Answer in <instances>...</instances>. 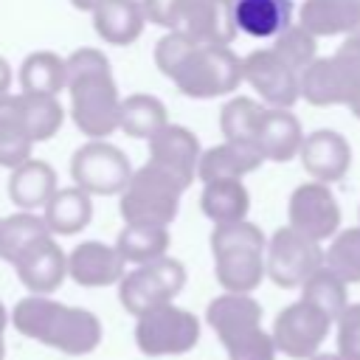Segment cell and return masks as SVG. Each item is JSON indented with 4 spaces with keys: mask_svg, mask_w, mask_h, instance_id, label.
I'll list each match as a JSON object with an SVG mask.
<instances>
[{
    "mask_svg": "<svg viewBox=\"0 0 360 360\" xmlns=\"http://www.w3.org/2000/svg\"><path fill=\"white\" fill-rule=\"evenodd\" d=\"M70 3H73L79 11H90V14H93V11H96V8H98L104 0H70Z\"/></svg>",
    "mask_w": 360,
    "mask_h": 360,
    "instance_id": "42",
    "label": "cell"
},
{
    "mask_svg": "<svg viewBox=\"0 0 360 360\" xmlns=\"http://www.w3.org/2000/svg\"><path fill=\"white\" fill-rule=\"evenodd\" d=\"M177 6H180V0H143V14H146L149 22H155V25L172 31Z\"/></svg>",
    "mask_w": 360,
    "mask_h": 360,
    "instance_id": "39",
    "label": "cell"
},
{
    "mask_svg": "<svg viewBox=\"0 0 360 360\" xmlns=\"http://www.w3.org/2000/svg\"><path fill=\"white\" fill-rule=\"evenodd\" d=\"M298 22L318 39L360 34V0H304Z\"/></svg>",
    "mask_w": 360,
    "mask_h": 360,
    "instance_id": "21",
    "label": "cell"
},
{
    "mask_svg": "<svg viewBox=\"0 0 360 360\" xmlns=\"http://www.w3.org/2000/svg\"><path fill=\"white\" fill-rule=\"evenodd\" d=\"M14 270H17L20 284L31 295H51L53 290L62 287V281L68 276V253L59 248V242L53 236H48L37 248H31L14 264Z\"/></svg>",
    "mask_w": 360,
    "mask_h": 360,
    "instance_id": "19",
    "label": "cell"
},
{
    "mask_svg": "<svg viewBox=\"0 0 360 360\" xmlns=\"http://www.w3.org/2000/svg\"><path fill=\"white\" fill-rule=\"evenodd\" d=\"M172 31L194 45H231L239 31L233 0H180Z\"/></svg>",
    "mask_w": 360,
    "mask_h": 360,
    "instance_id": "15",
    "label": "cell"
},
{
    "mask_svg": "<svg viewBox=\"0 0 360 360\" xmlns=\"http://www.w3.org/2000/svg\"><path fill=\"white\" fill-rule=\"evenodd\" d=\"M17 82L22 93H48L59 96L68 84V65L53 51H34L22 59L17 70Z\"/></svg>",
    "mask_w": 360,
    "mask_h": 360,
    "instance_id": "30",
    "label": "cell"
},
{
    "mask_svg": "<svg viewBox=\"0 0 360 360\" xmlns=\"http://www.w3.org/2000/svg\"><path fill=\"white\" fill-rule=\"evenodd\" d=\"M301 298L309 301L312 307H318L321 312H326L332 321L340 318V312L349 307V284L335 273L329 270L326 264L321 270H315L304 287H301Z\"/></svg>",
    "mask_w": 360,
    "mask_h": 360,
    "instance_id": "34",
    "label": "cell"
},
{
    "mask_svg": "<svg viewBox=\"0 0 360 360\" xmlns=\"http://www.w3.org/2000/svg\"><path fill=\"white\" fill-rule=\"evenodd\" d=\"M186 287V267L180 259L160 256L149 264H138L118 284V298L129 315H143L160 304H169Z\"/></svg>",
    "mask_w": 360,
    "mask_h": 360,
    "instance_id": "10",
    "label": "cell"
},
{
    "mask_svg": "<svg viewBox=\"0 0 360 360\" xmlns=\"http://www.w3.org/2000/svg\"><path fill=\"white\" fill-rule=\"evenodd\" d=\"M146 14H143V6L135 3V0H104L96 11H93V25H96V34L110 42V45H132L141 34H143V25H146Z\"/></svg>",
    "mask_w": 360,
    "mask_h": 360,
    "instance_id": "25",
    "label": "cell"
},
{
    "mask_svg": "<svg viewBox=\"0 0 360 360\" xmlns=\"http://www.w3.org/2000/svg\"><path fill=\"white\" fill-rule=\"evenodd\" d=\"M169 228L160 225H124L115 239V248L127 259V264H149L169 250Z\"/></svg>",
    "mask_w": 360,
    "mask_h": 360,
    "instance_id": "32",
    "label": "cell"
},
{
    "mask_svg": "<svg viewBox=\"0 0 360 360\" xmlns=\"http://www.w3.org/2000/svg\"><path fill=\"white\" fill-rule=\"evenodd\" d=\"M326 267L346 284H360V225L340 228L326 248Z\"/></svg>",
    "mask_w": 360,
    "mask_h": 360,
    "instance_id": "36",
    "label": "cell"
},
{
    "mask_svg": "<svg viewBox=\"0 0 360 360\" xmlns=\"http://www.w3.org/2000/svg\"><path fill=\"white\" fill-rule=\"evenodd\" d=\"M8 321H11V315L0 304V360H6V326H8Z\"/></svg>",
    "mask_w": 360,
    "mask_h": 360,
    "instance_id": "41",
    "label": "cell"
},
{
    "mask_svg": "<svg viewBox=\"0 0 360 360\" xmlns=\"http://www.w3.org/2000/svg\"><path fill=\"white\" fill-rule=\"evenodd\" d=\"M332 326H335V321L326 312H321L309 301L298 298L295 304H287L276 315L270 332H273L276 349L281 354H287L290 360H309L321 352Z\"/></svg>",
    "mask_w": 360,
    "mask_h": 360,
    "instance_id": "12",
    "label": "cell"
},
{
    "mask_svg": "<svg viewBox=\"0 0 360 360\" xmlns=\"http://www.w3.org/2000/svg\"><path fill=\"white\" fill-rule=\"evenodd\" d=\"M0 231H3V219H0Z\"/></svg>",
    "mask_w": 360,
    "mask_h": 360,
    "instance_id": "46",
    "label": "cell"
},
{
    "mask_svg": "<svg viewBox=\"0 0 360 360\" xmlns=\"http://www.w3.org/2000/svg\"><path fill=\"white\" fill-rule=\"evenodd\" d=\"M326 264V250L321 242L295 231L292 225H281L267 239V278L281 290L304 287V281Z\"/></svg>",
    "mask_w": 360,
    "mask_h": 360,
    "instance_id": "9",
    "label": "cell"
},
{
    "mask_svg": "<svg viewBox=\"0 0 360 360\" xmlns=\"http://www.w3.org/2000/svg\"><path fill=\"white\" fill-rule=\"evenodd\" d=\"M301 143H304V129H301V121L295 118V112H290L284 107H267L259 135H256V146L264 155V160L287 163V160L298 158Z\"/></svg>",
    "mask_w": 360,
    "mask_h": 360,
    "instance_id": "22",
    "label": "cell"
},
{
    "mask_svg": "<svg viewBox=\"0 0 360 360\" xmlns=\"http://www.w3.org/2000/svg\"><path fill=\"white\" fill-rule=\"evenodd\" d=\"M11 326L42 346L82 357L98 349L101 321L84 307H68L51 295H25L11 309Z\"/></svg>",
    "mask_w": 360,
    "mask_h": 360,
    "instance_id": "2",
    "label": "cell"
},
{
    "mask_svg": "<svg viewBox=\"0 0 360 360\" xmlns=\"http://www.w3.org/2000/svg\"><path fill=\"white\" fill-rule=\"evenodd\" d=\"M205 323L219 338L228 360H276L273 332L262 326V304L250 292H222L205 309Z\"/></svg>",
    "mask_w": 360,
    "mask_h": 360,
    "instance_id": "4",
    "label": "cell"
},
{
    "mask_svg": "<svg viewBox=\"0 0 360 360\" xmlns=\"http://www.w3.org/2000/svg\"><path fill=\"white\" fill-rule=\"evenodd\" d=\"M264 112H267V104H262L259 98H250V96L228 98L225 107L219 110V129H222L225 141L256 143Z\"/></svg>",
    "mask_w": 360,
    "mask_h": 360,
    "instance_id": "33",
    "label": "cell"
},
{
    "mask_svg": "<svg viewBox=\"0 0 360 360\" xmlns=\"http://www.w3.org/2000/svg\"><path fill=\"white\" fill-rule=\"evenodd\" d=\"M56 172L51 163L39 160V158H28L25 163H20L17 169H11L8 177V197L14 205H20V211H34V208H45L48 200L56 194Z\"/></svg>",
    "mask_w": 360,
    "mask_h": 360,
    "instance_id": "23",
    "label": "cell"
},
{
    "mask_svg": "<svg viewBox=\"0 0 360 360\" xmlns=\"http://www.w3.org/2000/svg\"><path fill=\"white\" fill-rule=\"evenodd\" d=\"M68 276L79 287H112L127 276V259L115 245L90 239L68 253Z\"/></svg>",
    "mask_w": 360,
    "mask_h": 360,
    "instance_id": "17",
    "label": "cell"
},
{
    "mask_svg": "<svg viewBox=\"0 0 360 360\" xmlns=\"http://www.w3.org/2000/svg\"><path fill=\"white\" fill-rule=\"evenodd\" d=\"M290 68H295L298 73H304L315 59H318V37L309 34L301 22H292L290 28H284L273 45H270Z\"/></svg>",
    "mask_w": 360,
    "mask_h": 360,
    "instance_id": "37",
    "label": "cell"
},
{
    "mask_svg": "<svg viewBox=\"0 0 360 360\" xmlns=\"http://www.w3.org/2000/svg\"><path fill=\"white\" fill-rule=\"evenodd\" d=\"M262 163H264V155L259 152L256 143L222 141V143H217V146L202 152L197 177L202 183H211V180H242L245 174L256 172Z\"/></svg>",
    "mask_w": 360,
    "mask_h": 360,
    "instance_id": "20",
    "label": "cell"
},
{
    "mask_svg": "<svg viewBox=\"0 0 360 360\" xmlns=\"http://www.w3.org/2000/svg\"><path fill=\"white\" fill-rule=\"evenodd\" d=\"M70 118L87 138H107L121 127V96L104 51L76 48L68 59Z\"/></svg>",
    "mask_w": 360,
    "mask_h": 360,
    "instance_id": "1",
    "label": "cell"
},
{
    "mask_svg": "<svg viewBox=\"0 0 360 360\" xmlns=\"http://www.w3.org/2000/svg\"><path fill=\"white\" fill-rule=\"evenodd\" d=\"M169 79L188 98L228 96L245 82L242 56H236L228 45H194L191 42Z\"/></svg>",
    "mask_w": 360,
    "mask_h": 360,
    "instance_id": "5",
    "label": "cell"
},
{
    "mask_svg": "<svg viewBox=\"0 0 360 360\" xmlns=\"http://www.w3.org/2000/svg\"><path fill=\"white\" fill-rule=\"evenodd\" d=\"M70 177L79 188L107 197L121 194L132 177L129 158L107 138H90L70 158Z\"/></svg>",
    "mask_w": 360,
    "mask_h": 360,
    "instance_id": "11",
    "label": "cell"
},
{
    "mask_svg": "<svg viewBox=\"0 0 360 360\" xmlns=\"http://www.w3.org/2000/svg\"><path fill=\"white\" fill-rule=\"evenodd\" d=\"M340 219L343 214L329 183L307 180L292 188L287 202V225H292L295 231L307 233L315 242H323L340 231Z\"/></svg>",
    "mask_w": 360,
    "mask_h": 360,
    "instance_id": "13",
    "label": "cell"
},
{
    "mask_svg": "<svg viewBox=\"0 0 360 360\" xmlns=\"http://www.w3.org/2000/svg\"><path fill=\"white\" fill-rule=\"evenodd\" d=\"M34 143L37 141L31 138V129L20 107V93L0 96V166L17 169L31 158Z\"/></svg>",
    "mask_w": 360,
    "mask_h": 360,
    "instance_id": "27",
    "label": "cell"
},
{
    "mask_svg": "<svg viewBox=\"0 0 360 360\" xmlns=\"http://www.w3.org/2000/svg\"><path fill=\"white\" fill-rule=\"evenodd\" d=\"M20 107L25 115V124L31 129V138L39 141H51L62 124H65V107L59 104L56 96L48 93H20Z\"/></svg>",
    "mask_w": 360,
    "mask_h": 360,
    "instance_id": "35",
    "label": "cell"
},
{
    "mask_svg": "<svg viewBox=\"0 0 360 360\" xmlns=\"http://www.w3.org/2000/svg\"><path fill=\"white\" fill-rule=\"evenodd\" d=\"M200 158H202L200 141L188 127L166 124L160 132L149 138V160L163 172H169L172 177H177L186 188L197 180Z\"/></svg>",
    "mask_w": 360,
    "mask_h": 360,
    "instance_id": "16",
    "label": "cell"
},
{
    "mask_svg": "<svg viewBox=\"0 0 360 360\" xmlns=\"http://www.w3.org/2000/svg\"><path fill=\"white\" fill-rule=\"evenodd\" d=\"M186 186L146 160L132 172L127 188L121 191V217L127 225H160L169 228L177 217L180 197Z\"/></svg>",
    "mask_w": 360,
    "mask_h": 360,
    "instance_id": "6",
    "label": "cell"
},
{
    "mask_svg": "<svg viewBox=\"0 0 360 360\" xmlns=\"http://www.w3.org/2000/svg\"><path fill=\"white\" fill-rule=\"evenodd\" d=\"M309 360H346L340 352H318L315 357H309Z\"/></svg>",
    "mask_w": 360,
    "mask_h": 360,
    "instance_id": "43",
    "label": "cell"
},
{
    "mask_svg": "<svg viewBox=\"0 0 360 360\" xmlns=\"http://www.w3.org/2000/svg\"><path fill=\"white\" fill-rule=\"evenodd\" d=\"M349 110H352V115L360 121V90H357V93H354V98L349 101Z\"/></svg>",
    "mask_w": 360,
    "mask_h": 360,
    "instance_id": "44",
    "label": "cell"
},
{
    "mask_svg": "<svg viewBox=\"0 0 360 360\" xmlns=\"http://www.w3.org/2000/svg\"><path fill=\"white\" fill-rule=\"evenodd\" d=\"M211 253L217 281L225 292H253L267 276V236L248 219L214 225Z\"/></svg>",
    "mask_w": 360,
    "mask_h": 360,
    "instance_id": "3",
    "label": "cell"
},
{
    "mask_svg": "<svg viewBox=\"0 0 360 360\" xmlns=\"http://www.w3.org/2000/svg\"><path fill=\"white\" fill-rule=\"evenodd\" d=\"M360 90V34L343 37L335 53L318 56L301 73V98L312 107H338Z\"/></svg>",
    "mask_w": 360,
    "mask_h": 360,
    "instance_id": "7",
    "label": "cell"
},
{
    "mask_svg": "<svg viewBox=\"0 0 360 360\" xmlns=\"http://www.w3.org/2000/svg\"><path fill=\"white\" fill-rule=\"evenodd\" d=\"M298 160L304 172L318 183H338L352 166V146L338 129H315L304 135Z\"/></svg>",
    "mask_w": 360,
    "mask_h": 360,
    "instance_id": "18",
    "label": "cell"
},
{
    "mask_svg": "<svg viewBox=\"0 0 360 360\" xmlns=\"http://www.w3.org/2000/svg\"><path fill=\"white\" fill-rule=\"evenodd\" d=\"M135 3H141V6H143V0H135Z\"/></svg>",
    "mask_w": 360,
    "mask_h": 360,
    "instance_id": "45",
    "label": "cell"
},
{
    "mask_svg": "<svg viewBox=\"0 0 360 360\" xmlns=\"http://www.w3.org/2000/svg\"><path fill=\"white\" fill-rule=\"evenodd\" d=\"M8 87H11V65L0 56V96H8Z\"/></svg>",
    "mask_w": 360,
    "mask_h": 360,
    "instance_id": "40",
    "label": "cell"
},
{
    "mask_svg": "<svg viewBox=\"0 0 360 360\" xmlns=\"http://www.w3.org/2000/svg\"><path fill=\"white\" fill-rule=\"evenodd\" d=\"M200 340V318L177 304L146 309L135 321V343L146 357L186 354Z\"/></svg>",
    "mask_w": 360,
    "mask_h": 360,
    "instance_id": "8",
    "label": "cell"
},
{
    "mask_svg": "<svg viewBox=\"0 0 360 360\" xmlns=\"http://www.w3.org/2000/svg\"><path fill=\"white\" fill-rule=\"evenodd\" d=\"M242 73L267 107L290 110L301 98V73L290 68L273 48L250 51L242 59Z\"/></svg>",
    "mask_w": 360,
    "mask_h": 360,
    "instance_id": "14",
    "label": "cell"
},
{
    "mask_svg": "<svg viewBox=\"0 0 360 360\" xmlns=\"http://www.w3.org/2000/svg\"><path fill=\"white\" fill-rule=\"evenodd\" d=\"M236 28L253 39H276L292 25V0H233Z\"/></svg>",
    "mask_w": 360,
    "mask_h": 360,
    "instance_id": "24",
    "label": "cell"
},
{
    "mask_svg": "<svg viewBox=\"0 0 360 360\" xmlns=\"http://www.w3.org/2000/svg\"><path fill=\"white\" fill-rule=\"evenodd\" d=\"M42 211H45L42 217H45L51 233L70 236V233H79L90 225V219H93V194L79 188V186L56 188V194L48 200V205Z\"/></svg>",
    "mask_w": 360,
    "mask_h": 360,
    "instance_id": "26",
    "label": "cell"
},
{
    "mask_svg": "<svg viewBox=\"0 0 360 360\" xmlns=\"http://www.w3.org/2000/svg\"><path fill=\"white\" fill-rule=\"evenodd\" d=\"M200 211L214 225H228V222L248 219L250 191H248V186L242 180H211V183H202Z\"/></svg>",
    "mask_w": 360,
    "mask_h": 360,
    "instance_id": "28",
    "label": "cell"
},
{
    "mask_svg": "<svg viewBox=\"0 0 360 360\" xmlns=\"http://www.w3.org/2000/svg\"><path fill=\"white\" fill-rule=\"evenodd\" d=\"M335 326H338V352L346 360H360V301L349 304L335 321Z\"/></svg>",
    "mask_w": 360,
    "mask_h": 360,
    "instance_id": "38",
    "label": "cell"
},
{
    "mask_svg": "<svg viewBox=\"0 0 360 360\" xmlns=\"http://www.w3.org/2000/svg\"><path fill=\"white\" fill-rule=\"evenodd\" d=\"M51 233L45 217L34 214V211H17L11 217L3 219V231H0V259H6L8 264H17L31 248H37L39 242H45Z\"/></svg>",
    "mask_w": 360,
    "mask_h": 360,
    "instance_id": "29",
    "label": "cell"
},
{
    "mask_svg": "<svg viewBox=\"0 0 360 360\" xmlns=\"http://www.w3.org/2000/svg\"><path fill=\"white\" fill-rule=\"evenodd\" d=\"M169 124L166 104L152 93H132L121 98V132L129 138H152Z\"/></svg>",
    "mask_w": 360,
    "mask_h": 360,
    "instance_id": "31",
    "label": "cell"
}]
</instances>
